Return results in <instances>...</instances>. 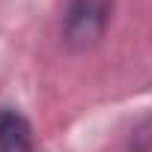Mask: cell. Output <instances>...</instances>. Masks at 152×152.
<instances>
[{
	"mask_svg": "<svg viewBox=\"0 0 152 152\" xmlns=\"http://www.w3.org/2000/svg\"><path fill=\"white\" fill-rule=\"evenodd\" d=\"M33 125L12 107H0V152H33Z\"/></svg>",
	"mask_w": 152,
	"mask_h": 152,
	"instance_id": "obj_2",
	"label": "cell"
},
{
	"mask_svg": "<svg viewBox=\"0 0 152 152\" xmlns=\"http://www.w3.org/2000/svg\"><path fill=\"white\" fill-rule=\"evenodd\" d=\"M113 18V0H66L60 36L69 51H90L96 48Z\"/></svg>",
	"mask_w": 152,
	"mask_h": 152,
	"instance_id": "obj_1",
	"label": "cell"
}]
</instances>
